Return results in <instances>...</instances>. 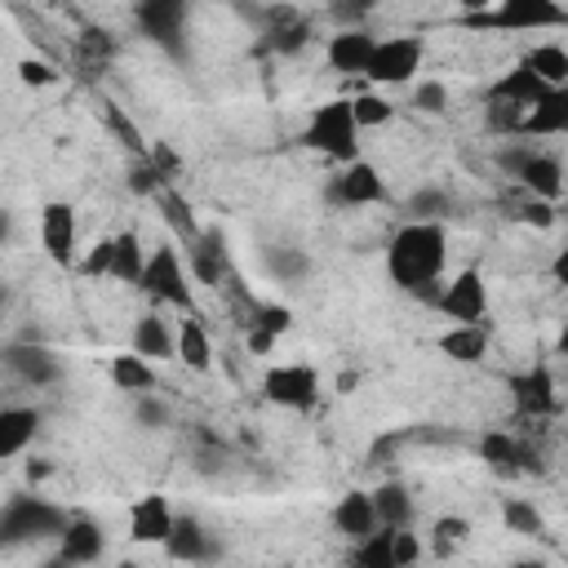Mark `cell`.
<instances>
[{"instance_id": "obj_7", "label": "cell", "mask_w": 568, "mask_h": 568, "mask_svg": "<svg viewBox=\"0 0 568 568\" xmlns=\"http://www.w3.org/2000/svg\"><path fill=\"white\" fill-rule=\"evenodd\" d=\"M40 248L49 253L53 266L75 271V257H80V222H75V209L71 204L49 200L40 209Z\"/></svg>"}, {"instance_id": "obj_34", "label": "cell", "mask_w": 568, "mask_h": 568, "mask_svg": "<svg viewBox=\"0 0 568 568\" xmlns=\"http://www.w3.org/2000/svg\"><path fill=\"white\" fill-rule=\"evenodd\" d=\"M351 115H355V129H382V124L395 120V106L382 93H355L351 98Z\"/></svg>"}, {"instance_id": "obj_28", "label": "cell", "mask_w": 568, "mask_h": 568, "mask_svg": "<svg viewBox=\"0 0 568 568\" xmlns=\"http://www.w3.org/2000/svg\"><path fill=\"white\" fill-rule=\"evenodd\" d=\"M155 209H160V217L178 231L182 244H195V240H200V222H195V213H191V200H186L178 186H164V191L155 195Z\"/></svg>"}, {"instance_id": "obj_36", "label": "cell", "mask_w": 568, "mask_h": 568, "mask_svg": "<svg viewBox=\"0 0 568 568\" xmlns=\"http://www.w3.org/2000/svg\"><path fill=\"white\" fill-rule=\"evenodd\" d=\"M102 120H106V129H111V133H115V138H120V142H124V146H129L138 160H146V151H151V146L142 142V133L133 129V120H129V115H124L115 102H106V106H102Z\"/></svg>"}, {"instance_id": "obj_5", "label": "cell", "mask_w": 568, "mask_h": 568, "mask_svg": "<svg viewBox=\"0 0 568 568\" xmlns=\"http://www.w3.org/2000/svg\"><path fill=\"white\" fill-rule=\"evenodd\" d=\"M67 515L40 497H13L0 510V546H18V541H36L49 532H62Z\"/></svg>"}, {"instance_id": "obj_31", "label": "cell", "mask_w": 568, "mask_h": 568, "mask_svg": "<svg viewBox=\"0 0 568 568\" xmlns=\"http://www.w3.org/2000/svg\"><path fill=\"white\" fill-rule=\"evenodd\" d=\"M479 457H484L493 470L510 475V470H519V462H524V444H519L515 435H506V430H488V435L479 439Z\"/></svg>"}, {"instance_id": "obj_37", "label": "cell", "mask_w": 568, "mask_h": 568, "mask_svg": "<svg viewBox=\"0 0 568 568\" xmlns=\"http://www.w3.org/2000/svg\"><path fill=\"white\" fill-rule=\"evenodd\" d=\"M111 235H102V240H93L89 244V253H80L75 257V275H84V280H102V275H111Z\"/></svg>"}, {"instance_id": "obj_40", "label": "cell", "mask_w": 568, "mask_h": 568, "mask_svg": "<svg viewBox=\"0 0 568 568\" xmlns=\"http://www.w3.org/2000/svg\"><path fill=\"white\" fill-rule=\"evenodd\" d=\"M248 328H262V333H271V337L280 342V337L293 328V315H288L284 306H257L253 320H248Z\"/></svg>"}, {"instance_id": "obj_16", "label": "cell", "mask_w": 568, "mask_h": 568, "mask_svg": "<svg viewBox=\"0 0 568 568\" xmlns=\"http://www.w3.org/2000/svg\"><path fill=\"white\" fill-rule=\"evenodd\" d=\"M515 178L524 182V191H532V200L555 204V200L564 195V164H559V155L532 151V155L519 164V173H515Z\"/></svg>"}, {"instance_id": "obj_26", "label": "cell", "mask_w": 568, "mask_h": 568, "mask_svg": "<svg viewBox=\"0 0 568 568\" xmlns=\"http://www.w3.org/2000/svg\"><path fill=\"white\" fill-rule=\"evenodd\" d=\"M4 359H9V368H13L22 382H31V386H49V382L62 377L58 359H53L44 346H13Z\"/></svg>"}, {"instance_id": "obj_30", "label": "cell", "mask_w": 568, "mask_h": 568, "mask_svg": "<svg viewBox=\"0 0 568 568\" xmlns=\"http://www.w3.org/2000/svg\"><path fill=\"white\" fill-rule=\"evenodd\" d=\"M368 497H373V515H377L382 528H408L413 501H408V488H404V484H382V488L368 493Z\"/></svg>"}, {"instance_id": "obj_42", "label": "cell", "mask_w": 568, "mask_h": 568, "mask_svg": "<svg viewBox=\"0 0 568 568\" xmlns=\"http://www.w3.org/2000/svg\"><path fill=\"white\" fill-rule=\"evenodd\" d=\"M129 191H138V195H151V200L164 191V178L155 173V164H151V160L133 164V173H129Z\"/></svg>"}, {"instance_id": "obj_45", "label": "cell", "mask_w": 568, "mask_h": 568, "mask_svg": "<svg viewBox=\"0 0 568 568\" xmlns=\"http://www.w3.org/2000/svg\"><path fill=\"white\" fill-rule=\"evenodd\" d=\"M53 475V462H27V479L36 484V479H49Z\"/></svg>"}, {"instance_id": "obj_23", "label": "cell", "mask_w": 568, "mask_h": 568, "mask_svg": "<svg viewBox=\"0 0 568 568\" xmlns=\"http://www.w3.org/2000/svg\"><path fill=\"white\" fill-rule=\"evenodd\" d=\"M164 550H169V559H178V564H195V559L209 555V532L200 528L195 515H173V528H169V537H164Z\"/></svg>"}, {"instance_id": "obj_12", "label": "cell", "mask_w": 568, "mask_h": 568, "mask_svg": "<svg viewBox=\"0 0 568 568\" xmlns=\"http://www.w3.org/2000/svg\"><path fill=\"white\" fill-rule=\"evenodd\" d=\"M510 390H515L519 417H550V413H559V390H555V377H550L546 364H532L528 373H519L510 382Z\"/></svg>"}, {"instance_id": "obj_3", "label": "cell", "mask_w": 568, "mask_h": 568, "mask_svg": "<svg viewBox=\"0 0 568 568\" xmlns=\"http://www.w3.org/2000/svg\"><path fill=\"white\" fill-rule=\"evenodd\" d=\"M138 288H142L146 297H155V302L178 306L182 315H195V288H191V271H186V262L178 257V248H173V244H155V248L146 253V266H142Z\"/></svg>"}, {"instance_id": "obj_4", "label": "cell", "mask_w": 568, "mask_h": 568, "mask_svg": "<svg viewBox=\"0 0 568 568\" xmlns=\"http://www.w3.org/2000/svg\"><path fill=\"white\" fill-rule=\"evenodd\" d=\"M422 58H426L422 36H386V40L373 44V58H368L364 80H373V84H390V89L413 84L417 71H422Z\"/></svg>"}, {"instance_id": "obj_8", "label": "cell", "mask_w": 568, "mask_h": 568, "mask_svg": "<svg viewBox=\"0 0 568 568\" xmlns=\"http://www.w3.org/2000/svg\"><path fill=\"white\" fill-rule=\"evenodd\" d=\"M435 311L453 324H479L484 311H488V288H484V275L475 266L457 271L448 284H439V297H435Z\"/></svg>"}, {"instance_id": "obj_10", "label": "cell", "mask_w": 568, "mask_h": 568, "mask_svg": "<svg viewBox=\"0 0 568 568\" xmlns=\"http://www.w3.org/2000/svg\"><path fill=\"white\" fill-rule=\"evenodd\" d=\"M328 195H333L337 204H382V200H386V182H382L377 164H368V160H351V164L337 169Z\"/></svg>"}, {"instance_id": "obj_11", "label": "cell", "mask_w": 568, "mask_h": 568, "mask_svg": "<svg viewBox=\"0 0 568 568\" xmlns=\"http://www.w3.org/2000/svg\"><path fill=\"white\" fill-rule=\"evenodd\" d=\"M373 44H377L373 31H364V27H342L337 36H328L324 58H328V67H333L337 75H364V71H368V58H373Z\"/></svg>"}, {"instance_id": "obj_48", "label": "cell", "mask_w": 568, "mask_h": 568, "mask_svg": "<svg viewBox=\"0 0 568 568\" xmlns=\"http://www.w3.org/2000/svg\"><path fill=\"white\" fill-rule=\"evenodd\" d=\"M44 568H67V564H62V559H58V555H53V559H49V564H44Z\"/></svg>"}, {"instance_id": "obj_32", "label": "cell", "mask_w": 568, "mask_h": 568, "mask_svg": "<svg viewBox=\"0 0 568 568\" xmlns=\"http://www.w3.org/2000/svg\"><path fill=\"white\" fill-rule=\"evenodd\" d=\"M390 537H395V528H377V532H368L364 541H355V550H351L346 568H395Z\"/></svg>"}, {"instance_id": "obj_24", "label": "cell", "mask_w": 568, "mask_h": 568, "mask_svg": "<svg viewBox=\"0 0 568 568\" xmlns=\"http://www.w3.org/2000/svg\"><path fill=\"white\" fill-rule=\"evenodd\" d=\"M435 346H439L448 359H457V364H479L484 351H488V328H484V324H453L448 333L435 337Z\"/></svg>"}, {"instance_id": "obj_35", "label": "cell", "mask_w": 568, "mask_h": 568, "mask_svg": "<svg viewBox=\"0 0 568 568\" xmlns=\"http://www.w3.org/2000/svg\"><path fill=\"white\" fill-rule=\"evenodd\" d=\"M501 515H506L510 532H524V537H541V532H546V524H541L537 506H532V501H524V497H506V501H501Z\"/></svg>"}, {"instance_id": "obj_43", "label": "cell", "mask_w": 568, "mask_h": 568, "mask_svg": "<svg viewBox=\"0 0 568 568\" xmlns=\"http://www.w3.org/2000/svg\"><path fill=\"white\" fill-rule=\"evenodd\" d=\"M417 106H422V111H430V115H439V111L448 106V89H444L439 80H426V84H417Z\"/></svg>"}, {"instance_id": "obj_17", "label": "cell", "mask_w": 568, "mask_h": 568, "mask_svg": "<svg viewBox=\"0 0 568 568\" xmlns=\"http://www.w3.org/2000/svg\"><path fill=\"white\" fill-rule=\"evenodd\" d=\"M173 359L186 364L191 373H209L213 368V342H209L200 315H186L178 324V333H173Z\"/></svg>"}, {"instance_id": "obj_44", "label": "cell", "mask_w": 568, "mask_h": 568, "mask_svg": "<svg viewBox=\"0 0 568 568\" xmlns=\"http://www.w3.org/2000/svg\"><path fill=\"white\" fill-rule=\"evenodd\" d=\"M138 417H142V422H164V408H160L151 395H142V404H138Z\"/></svg>"}, {"instance_id": "obj_13", "label": "cell", "mask_w": 568, "mask_h": 568, "mask_svg": "<svg viewBox=\"0 0 568 568\" xmlns=\"http://www.w3.org/2000/svg\"><path fill=\"white\" fill-rule=\"evenodd\" d=\"M169 528H173V506H169V497L146 493V497H138V501L129 506V537H133L138 546H164Z\"/></svg>"}, {"instance_id": "obj_47", "label": "cell", "mask_w": 568, "mask_h": 568, "mask_svg": "<svg viewBox=\"0 0 568 568\" xmlns=\"http://www.w3.org/2000/svg\"><path fill=\"white\" fill-rule=\"evenodd\" d=\"M510 568H546V564H537V559H515Z\"/></svg>"}, {"instance_id": "obj_27", "label": "cell", "mask_w": 568, "mask_h": 568, "mask_svg": "<svg viewBox=\"0 0 568 568\" xmlns=\"http://www.w3.org/2000/svg\"><path fill=\"white\" fill-rule=\"evenodd\" d=\"M111 280L120 284H138L142 280V266H146V253H142V235L138 231H120L111 235Z\"/></svg>"}, {"instance_id": "obj_20", "label": "cell", "mask_w": 568, "mask_h": 568, "mask_svg": "<svg viewBox=\"0 0 568 568\" xmlns=\"http://www.w3.org/2000/svg\"><path fill=\"white\" fill-rule=\"evenodd\" d=\"M111 386L115 390H124V395H151L155 386H160V377H155V364H146L142 355H133V351H120V355H111Z\"/></svg>"}, {"instance_id": "obj_38", "label": "cell", "mask_w": 568, "mask_h": 568, "mask_svg": "<svg viewBox=\"0 0 568 568\" xmlns=\"http://www.w3.org/2000/svg\"><path fill=\"white\" fill-rule=\"evenodd\" d=\"M519 106H510V102H493L488 98V106H484V124L493 129V133H501V138H515V129H519Z\"/></svg>"}, {"instance_id": "obj_39", "label": "cell", "mask_w": 568, "mask_h": 568, "mask_svg": "<svg viewBox=\"0 0 568 568\" xmlns=\"http://www.w3.org/2000/svg\"><path fill=\"white\" fill-rule=\"evenodd\" d=\"M18 80L31 84V89H44V84H58L62 71H58L53 62H44V58H22V62H18Z\"/></svg>"}, {"instance_id": "obj_21", "label": "cell", "mask_w": 568, "mask_h": 568, "mask_svg": "<svg viewBox=\"0 0 568 568\" xmlns=\"http://www.w3.org/2000/svg\"><path fill=\"white\" fill-rule=\"evenodd\" d=\"M36 426H40V413L36 408H22V404L0 408V462L18 457L36 439Z\"/></svg>"}, {"instance_id": "obj_15", "label": "cell", "mask_w": 568, "mask_h": 568, "mask_svg": "<svg viewBox=\"0 0 568 568\" xmlns=\"http://www.w3.org/2000/svg\"><path fill=\"white\" fill-rule=\"evenodd\" d=\"M564 129H568V89H550L541 102H532L519 115L515 138H555Z\"/></svg>"}, {"instance_id": "obj_49", "label": "cell", "mask_w": 568, "mask_h": 568, "mask_svg": "<svg viewBox=\"0 0 568 568\" xmlns=\"http://www.w3.org/2000/svg\"><path fill=\"white\" fill-rule=\"evenodd\" d=\"M0 302H4V288H0Z\"/></svg>"}, {"instance_id": "obj_9", "label": "cell", "mask_w": 568, "mask_h": 568, "mask_svg": "<svg viewBox=\"0 0 568 568\" xmlns=\"http://www.w3.org/2000/svg\"><path fill=\"white\" fill-rule=\"evenodd\" d=\"M568 13L550 0H506L497 9H484L475 13L470 22L479 27H497V31H537V27H559Z\"/></svg>"}, {"instance_id": "obj_22", "label": "cell", "mask_w": 568, "mask_h": 568, "mask_svg": "<svg viewBox=\"0 0 568 568\" xmlns=\"http://www.w3.org/2000/svg\"><path fill=\"white\" fill-rule=\"evenodd\" d=\"M129 351L142 355L146 364L173 359V328H169L155 311H146V315H138V324H133V346H129Z\"/></svg>"}, {"instance_id": "obj_1", "label": "cell", "mask_w": 568, "mask_h": 568, "mask_svg": "<svg viewBox=\"0 0 568 568\" xmlns=\"http://www.w3.org/2000/svg\"><path fill=\"white\" fill-rule=\"evenodd\" d=\"M444 266H448V231L444 222H404L390 244H386V271L390 284L408 297H422L435 306L439 284H444Z\"/></svg>"}, {"instance_id": "obj_46", "label": "cell", "mask_w": 568, "mask_h": 568, "mask_svg": "<svg viewBox=\"0 0 568 568\" xmlns=\"http://www.w3.org/2000/svg\"><path fill=\"white\" fill-rule=\"evenodd\" d=\"M4 240H9V213L0 209V244H4Z\"/></svg>"}, {"instance_id": "obj_6", "label": "cell", "mask_w": 568, "mask_h": 568, "mask_svg": "<svg viewBox=\"0 0 568 568\" xmlns=\"http://www.w3.org/2000/svg\"><path fill=\"white\" fill-rule=\"evenodd\" d=\"M262 395L275 408L306 413V408L320 404V373L311 364H271L262 373Z\"/></svg>"}, {"instance_id": "obj_2", "label": "cell", "mask_w": 568, "mask_h": 568, "mask_svg": "<svg viewBox=\"0 0 568 568\" xmlns=\"http://www.w3.org/2000/svg\"><path fill=\"white\" fill-rule=\"evenodd\" d=\"M302 142H306L311 151L328 155L333 164L359 160V129H355V115H351V98H333V102L315 106L311 120H306Z\"/></svg>"}, {"instance_id": "obj_25", "label": "cell", "mask_w": 568, "mask_h": 568, "mask_svg": "<svg viewBox=\"0 0 568 568\" xmlns=\"http://www.w3.org/2000/svg\"><path fill=\"white\" fill-rule=\"evenodd\" d=\"M546 89H564L568 84V49L564 44H555V40H546V44H532L524 58H519Z\"/></svg>"}, {"instance_id": "obj_19", "label": "cell", "mask_w": 568, "mask_h": 568, "mask_svg": "<svg viewBox=\"0 0 568 568\" xmlns=\"http://www.w3.org/2000/svg\"><path fill=\"white\" fill-rule=\"evenodd\" d=\"M546 93H550V89H546V84H541L524 62H515V67L493 84V93H488V98H493V102H510V106L528 111V106H532V102H541Z\"/></svg>"}, {"instance_id": "obj_33", "label": "cell", "mask_w": 568, "mask_h": 568, "mask_svg": "<svg viewBox=\"0 0 568 568\" xmlns=\"http://www.w3.org/2000/svg\"><path fill=\"white\" fill-rule=\"evenodd\" d=\"M466 537H470V519H462V515H439L435 528H430V555L448 559L453 550L466 546Z\"/></svg>"}, {"instance_id": "obj_29", "label": "cell", "mask_w": 568, "mask_h": 568, "mask_svg": "<svg viewBox=\"0 0 568 568\" xmlns=\"http://www.w3.org/2000/svg\"><path fill=\"white\" fill-rule=\"evenodd\" d=\"M186 248H191V266H186V271H191L200 284H226L231 271H226V253L217 248V235H204V231H200V240L186 244Z\"/></svg>"}, {"instance_id": "obj_14", "label": "cell", "mask_w": 568, "mask_h": 568, "mask_svg": "<svg viewBox=\"0 0 568 568\" xmlns=\"http://www.w3.org/2000/svg\"><path fill=\"white\" fill-rule=\"evenodd\" d=\"M102 546H106V537H102V528L93 519H67L62 532H58V559L67 568L98 564L102 559Z\"/></svg>"}, {"instance_id": "obj_18", "label": "cell", "mask_w": 568, "mask_h": 568, "mask_svg": "<svg viewBox=\"0 0 568 568\" xmlns=\"http://www.w3.org/2000/svg\"><path fill=\"white\" fill-rule=\"evenodd\" d=\"M333 528H337L342 537H351V541H364L368 532H377L382 524H377V515H373V497H368V493H346V497H337V506H333Z\"/></svg>"}, {"instance_id": "obj_41", "label": "cell", "mask_w": 568, "mask_h": 568, "mask_svg": "<svg viewBox=\"0 0 568 568\" xmlns=\"http://www.w3.org/2000/svg\"><path fill=\"white\" fill-rule=\"evenodd\" d=\"M390 555H395V568H413V564L422 559V541H417V532L395 528V537H390Z\"/></svg>"}]
</instances>
